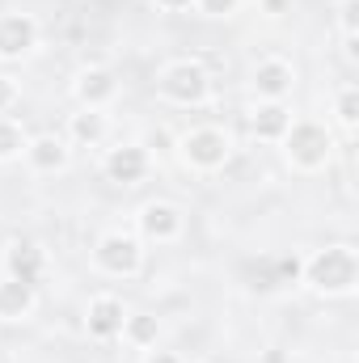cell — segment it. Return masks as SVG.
Segmentation results:
<instances>
[{
  "instance_id": "7",
  "label": "cell",
  "mask_w": 359,
  "mask_h": 363,
  "mask_svg": "<svg viewBox=\"0 0 359 363\" xmlns=\"http://www.w3.org/2000/svg\"><path fill=\"white\" fill-rule=\"evenodd\" d=\"M38 38H43V30H38V17L34 13H21V9L0 13V60L4 64L26 60L38 47Z\"/></svg>"
},
{
  "instance_id": "13",
  "label": "cell",
  "mask_w": 359,
  "mask_h": 363,
  "mask_svg": "<svg viewBox=\"0 0 359 363\" xmlns=\"http://www.w3.org/2000/svg\"><path fill=\"white\" fill-rule=\"evenodd\" d=\"M292 106L287 101H258L254 110H250V135L258 140V144H279L283 135H287V127H292Z\"/></svg>"
},
{
  "instance_id": "24",
  "label": "cell",
  "mask_w": 359,
  "mask_h": 363,
  "mask_svg": "<svg viewBox=\"0 0 359 363\" xmlns=\"http://www.w3.org/2000/svg\"><path fill=\"white\" fill-rule=\"evenodd\" d=\"M161 13H190L194 9V0H153Z\"/></svg>"
},
{
  "instance_id": "1",
  "label": "cell",
  "mask_w": 359,
  "mask_h": 363,
  "mask_svg": "<svg viewBox=\"0 0 359 363\" xmlns=\"http://www.w3.org/2000/svg\"><path fill=\"white\" fill-rule=\"evenodd\" d=\"M300 279L309 291L326 296V300H338V296H351L359 283V254L355 245L338 241V245H326L317 250L313 258L300 262Z\"/></svg>"
},
{
  "instance_id": "10",
  "label": "cell",
  "mask_w": 359,
  "mask_h": 363,
  "mask_svg": "<svg viewBox=\"0 0 359 363\" xmlns=\"http://www.w3.org/2000/svg\"><path fill=\"white\" fill-rule=\"evenodd\" d=\"M72 97L85 110H110V101L118 97V77L106 64H89L72 77Z\"/></svg>"
},
{
  "instance_id": "22",
  "label": "cell",
  "mask_w": 359,
  "mask_h": 363,
  "mask_svg": "<svg viewBox=\"0 0 359 363\" xmlns=\"http://www.w3.org/2000/svg\"><path fill=\"white\" fill-rule=\"evenodd\" d=\"M237 4H241V0H194V9H199L203 17H233Z\"/></svg>"
},
{
  "instance_id": "25",
  "label": "cell",
  "mask_w": 359,
  "mask_h": 363,
  "mask_svg": "<svg viewBox=\"0 0 359 363\" xmlns=\"http://www.w3.org/2000/svg\"><path fill=\"white\" fill-rule=\"evenodd\" d=\"M287 9V0H263V13H270V17H279Z\"/></svg>"
},
{
  "instance_id": "21",
  "label": "cell",
  "mask_w": 359,
  "mask_h": 363,
  "mask_svg": "<svg viewBox=\"0 0 359 363\" xmlns=\"http://www.w3.org/2000/svg\"><path fill=\"white\" fill-rule=\"evenodd\" d=\"M17 101H21V85H17L9 72H0V114H9Z\"/></svg>"
},
{
  "instance_id": "15",
  "label": "cell",
  "mask_w": 359,
  "mask_h": 363,
  "mask_svg": "<svg viewBox=\"0 0 359 363\" xmlns=\"http://www.w3.org/2000/svg\"><path fill=\"white\" fill-rule=\"evenodd\" d=\"M34 308H38V287L0 274V321H26Z\"/></svg>"
},
{
  "instance_id": "16",
  "label": "cell",
  "mask_w": 359,
  "mask_h": 363,
  "mask_svg": "<svg viewBox=\"0 0 359 363\" xmlns=\"http://www.w3.org/2000/svg\"><path fill=\"white\" fill-rule=\"evenodd\" d=\"M106 135H110V114L106 110H77V114H68V144H77V148H97V144H106Z\"/></svg>"
},
{
  "instance_id": "6",
  "label": "cell",
  "mask_w": 359,
  "mask_h": 363,
  "mask_svg": "<svg viewBox=\"0 0 359 363\" xmlns=\"http://www.w3.org/2000/svg\"><path fill=\"white\" fill-rule=\"evenodd\" d=\"M136 233L140 241H157V245H174L182 233H186V216H182L178 203H165V199H153L136 211Z\"/></svg>"
},
{
  "instance_id": "26",
  "label": "cell",
  "mask_w": 359,
  "mask_h": 363,
  "mask_svg": "<svg viewBox=\"0 0 359 363\" xmlns=\"http://www.w3.org/2000/svg\"><path fill=\"white\" fill-rule=\"evenodd\" d=\"M263 363H283V355H279V351H270V355H267Z\"/></svg>"
},
{
  "instance_id": "23",
  "label": "cell",
  "mask_w": 359,
  "mask_h": 363,
  "mask_svg": "<svg viewBox=\"0 0 359 363\" xmlns=\"http://www.w3.org/2000/svg\"><path fill=\"white\" fill-rule=\"evenodd\" d=\"M144 363H186V359H182V355H174V351L153 347V351H144Z\"/></svg>"
},
{
  "instance_id": "12",
  "label": "cell",
  "mask_w": 359,
  "mask_h": 363,
  "mask_svg": "<svg viewBox=\"0 0 359 363\" xmlns=\"http://www.w3.org/2000/svg\"><path fill=\"white\" fill-rule=\"evenodd\" d=\"M21 157H26V165L34 174H64L68 161H72V144L64 135H55V131H43V135H30L26 140V152Z\"/></svg>"
},
{
  "instance_id": "5",
  "label": "cell",
  "mask_w": 359,
  "mask_h": 363,
  "mask_svg": "<svg viewBox=\"0 0 359 363\" xmlns=\"http://www.w3.org/2000/svg\"><path fill=\"white\" fill-rule=\"evenodd\" d=\"M93 267L106 279H136L144 271V241L136 233L110 228L93 241Z\"/></svg>"
},
{
  "instance_id": "18",
  "label": "cell",
  "mask_w": 359,
  "mask_h": 363,
  "mask_svg": "<svg viewBox=\"0 0 359 363\" xmlns=\"http://www.w3.org/2000/svg\"><path fill=\"white\" fill-rule=\"evenodd\" d=\"M26 131H21V123L17 118H9V114H0V165H9V161H17L21 152H26Z\"/></svg>"
},
{
  "instance_id": "20",
  "label": "cell",
  "mask_w": 359,
  "mask_h": 363,
  "mask_svg": "<svg viewBox=\"0 0 359 363\" xmlns=\"http://www.w3.org/2000/svg\"><path fill=\"white\" fill-rule=\"evenodd\" d=\"M359 0H343L338 4V26H343V38H355L359 34Z\"/></svg>"
},
{
  "instance_id": "11",
  "label": "cell",
  "mask_w": 359,
  "mask_h": 363,
  "mask_svg": "<svg viewBox=\"0 0 359 363\" xmlns=\"http://www.w3.org/2000/svg\"><path fill=\"white\" fill-rule=\"evenodd\" d=\"M250 85L258 93V101H287L292 89H296V68L287 60H279V55H267V60L254 64Z\"/></svg>"
},
{
  "instance_id": "4",
  "label": "cell",
  "mask_w": 359,
  "mask_h": 363,
  "mask_svg": "<svg viewBox=\"0 0 359 363\" xmlns=\"http://www.w3.org/2000/svg\"><path fill=\"white\" fill-rule=\"evenodd\" d=\"M178 157L190 169H199V174H216V169H224L233 161V135L224 127H216V123L190 127V131H182V140H178Z\"/></svg>"
},
{
  "instance_id": "3",
  "label": "cell",
  "mask_w": 359,
  "mask_h": 363,
  "mask_svg": "<svg viewBox=\"0 0 359 363\" xmlns=\"http://www.w3.org/2000/svg\"><path fill=\"white\" fill-rule=\"evenodd\" d=\"M157 93H161V101L182 106V110L207 106L211 101V72L194 60H170L157 72Z\"/></svg>"
},
{
  "instance_id": "14",
  "label": "cell",
  "mask_w": 359,
  "mask_h": 363,
  "mask_svg": "<svg viewBox=\"0 0 359 363\" xmlns=\"http://www.w3.org/2000/svg\"><path fill=\"white\" fill-rule=\"evenodd\" d=\"M4 274H13V279L38 287L43 274H47V250H43L38 241H13L9 254H4Z\"/></svg>"
},
{
  "instance_id": "27",
  "label": "cell",
  "mask_w": 359,
  "mask_h": 363,
  "mask_svg": "<svg viewBox=\"0 0 359 363\" xmlns=\"http://www.w3.org/2000/svg\"><path fill=\"white\" fill-rule=\"evenodd\" d=\"M199 363H207V359H199Z\"/></svg>"
},
{
  "instance_id": "2",
  "label": "cell",
  "mask_w": 359,
  "mask_h": 363,
  "mask_svg": "<svg viewBox=\"0 0 359 363\" xmlns=\"http://www.w3.org/2000/svg\"><path fill=\"white\" fill-rule=\"evenodd\" d=\"M283 148V161L296 169V174H321L334 157V135L326 123H313V118H292L287 135L279 140Z\"/></svg>"
},
{
  "instance_id": "8",
  "label": "cell",
  "mask_w": 359,
  "mask_h": 363,
  "mask_svg": "<svg viewBox=\"0 0 359 363\" xmlns=\"http://www.w3.org/2000/svg\"><path fill=\"white\" fill-rule=\"evenodd\" d=\"M101 174L114 186H140L153 174V157H148L144 144H118V148H110L101 157Z\"/></svg>"
},
{
  "instance_id": "17",
  "label": "cell",
  "mask_w": 359,
  "mask_h": 363,
  "mask_svg": "<svg viewBox=\"0 0 359 363\" xmlns=\"http://www.w3.org/2000/svg\"><path fill=\"white\" fill-rule=\"evenodd\" d=\"M123 342L136 347V351H153L161 342V321L157 313H127L123 321Z\"/></svg>"
},
{
  "instance_id": "9",
  "label": "cell",
  "mask_w": 359,
  "mask_h": 363,
  "mask_svg": "<svg viewBox=\"0 0 359 363\" xmlns=\"http://www.w3.org/2000/svg\"><path fill=\"white\" fill-rule=\"evenodd\" d=\"M127 313H131V308H127L118 296L97 291L89 304H85V334H89L93 342H114V338H123Z\"/></svg>"
},
{
  "instance_id": "19",
  "label": "cell",
  "mask_w": 359,
  "mask_h": 363,
  "mask_svg": "<svg viewBox=\"0 0 359 363\" xmlns=\"http://www.w3.org/2000/svg\"><path fill=\"white\" fill-rule=\"evenodd\" d=\"M334 114H338V127L347 131V135H355L359 127V85H343V89L334 93Z\"/></svg>"
}]
</instances>
